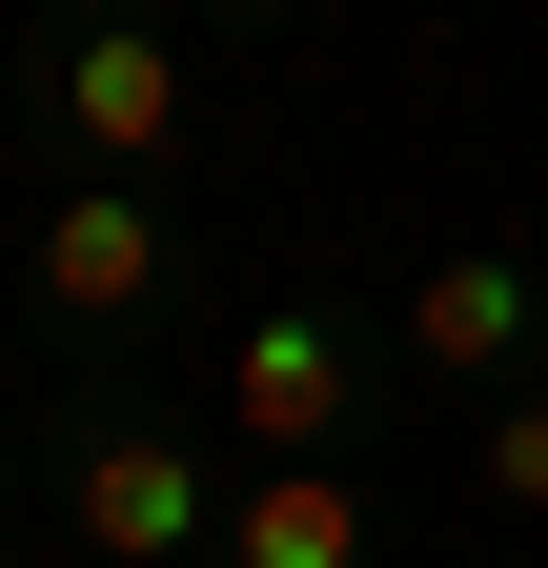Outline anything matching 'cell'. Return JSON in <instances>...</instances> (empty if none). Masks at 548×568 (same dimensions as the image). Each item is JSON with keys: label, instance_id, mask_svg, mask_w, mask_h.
I'll return each mask as SVG.
<instances>
[{"label": "cell", "instance_id": "6da1fadb", "mask_svg": "<svg viewBox=\"0 0 548 568\" xmlns=\"http://www.w3.org/2000/svg\"><path fill=\"white\" fill-rule=\"evenodd\" d=\"M21 82H41V142H61L82 183H163V163H183V122H203L163 0H61V21L21 41Z\"/></svg>", "mask_w": 548, "mask_h": 568}, {"label": "cell", "instance_id": "7a4b0ae2", "mask_svg": "<svg viewBox=\"0 0 548 568\" xmlns=\"http://www.w3.org/2000/svg\"><path fill=\"white\" fill-rule=\"evenodd\" d=\"M406 386V345H386V305H244L224 325V426H244V467H346L366 447V406Z\"/></svg>", "mask_w": 548, "mask_h": 568}, {"label": "cell", "instance_id": "3957f363", "mask_svg": "<svg viewBox=\"0 0 548 568\" xmlns=\"http://www.w3.org/2000/svg\"><path fill=\"white\" fill-rule=\"evenodd\" d=\"M21 305H41L61 345L163 325V305H183V224H163V183H41V224H21Z\"/></svg>", "mask_w": 548, "mask_h": 568}, {"label": "cell", "instance_id": "277c9868", "mask_svg": "<svg viewBox=\"0 0 548 568\" xmlns=\"http://www.w3.org/2000/svg\"><path fill=\"white\" fill-rule=\"evenodd\" d=\"M61 528L102 568H203L224 548V467H203L183 426H143V406H82L61 426Z\"/></svg>", "mask_w": 548, "mask_h": 568}, {"label": "cell", "instance_id": "5b68a950", "mask_svg": "<svg viewBox=\"0 0 548 568\" xmlns=\"http://www.w3.org/2000/svg\"><path fill=\"white\" fill-rule=\"evenodd\" d=\"M386 345H406L427 386H528V345H548V244H447V264L386 305Z\"/></svg>", "mask_w": 548, "mask_h": 568}, {"label": "cell", "instance_id": "8992f818", "mask_svg": "<svg viewBox=\"0 0 548 568\" xmlns=\"http://www.w3.org/2000/svg\"><path fill=\"white\" fill-rule=\"evenodd\" d=\"M203 568H366V487H346V467H244Z\"/></svg>", "mask_w": 548, "mask_h": 568}, {"label": "cell", "instance_id": "52a82bcc", "mask_svg": "<svg viewBox=\"0 0 548 568\" xmlns=\"http://www.w3.org/2000/svg\"><path fill=\"white\" fill-rule=\"evenodd\" d=\"M467 487H488V508H528V528H548V386H508L488 426H467Z\"/></svg>", "mask_w": 548, "mask_h": 568}, {"label": "cell", "instance_id": "ba28073f", "mask_svg": "<svg viewBox=\"0 0 548 568\" xmlns=\"http://www.w3.org/2000/svg\"><path fill=\"white\" fill-rule=\"evenodd\" d=\"M163 21H224V41H264V21H305V0H163Z\"/></svg>", "mask_w": 548, "mask_h": 568}, {"label": "cell", "instance_id": "9c48e42d", "mask_svg": "<svg viewBox=\"0 0 548 568\" xmlns=\"http://www.w3.org/2000/svg\"><path fill=\"white\" fill-rule=\"evenodd\" d=\"M0 568H21V508H0Z\"/></svg>", "mask_w": 548, "mask_h": 568}]
</instances>
